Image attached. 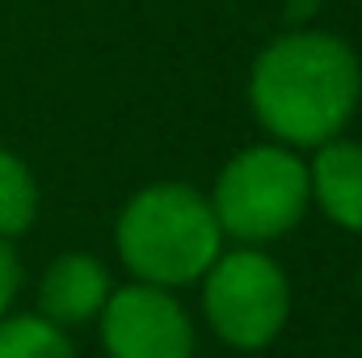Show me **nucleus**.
<instances>
[{
	"mask_svg": "<svg viewBox=\"0 0 362 358\" xmlns=\"http://www.w3.org/2000/svg\"><path fill=\"white\" fill-rule=\"evenodd\" d=\"M362 101V64L337 34L295 25L274 38L249 72V105L286 148L337 139Z\"/></svg>",
	"mask_w": 362,
	"mask_h": 358,
	"instance_id": "1",
	"label": "nucleus"
},
{
	"mask_svg": "<svg viewBox=\"0 0 362 358\" xmlns=\"http://www.w3.org/2000/svg\"><path fill=\"white\" fill-rule=\"evenodd\" d=\"M118 258L135 282L189 287L223 253V228L211 211V198L181 181H156L127 198L114 224Z\"/></svg>",
	"mask_w": 362,
	"mask_h": 358,
	"instance_id": "2",
	"label": "nucleus"
},
{
	"mask_svg": "<svg viewBox=\"0 0 362 358\" xmlns=\"http://www.w3.org/2000/svg\"><path fill=\"white\" fill-rule=\"evenodd\" d=\"M312 207L308 165L286 144H253L236 152L215 181L211 211L223 236L240 245H266L286 236Z\"/></svg>",
	"mask_w": 362,
	"mask_h": 358,
	"instance_id": "3",
	"label": "nucleus"
},
{
	"mask_svg": "<svg viewBox=\"0 0 362 358\" xmlns=\"http://www.w3.org/2000/svg\"><path fill=\"white\" fill-rule=\"evenodd\" d=\"M202 282V316L232 350H266L291 316V282L266 249L219 253Z\"/></svg>",
	"mask_w": 362,
	"mask_h": 358,
	"instance_id": "4",
	"label": "nucleus"
},
{
	"mask_svg": "<svg viewBox=\"0 0 362 358\" xmlns=\"http://www.w3.org/2000/svg\"><path fill=\"white\" fill-rule=\"evenodd\" d=\"M97 325L110 358H194V321L165 287H114Z\"/></svg>",
	"mask_w": 362,
	"mask_h": 358,
	"instance_id": "5",
	"label": "nucleus"
},
{
	"mask_svg": "<svg viewBox=\"0 0 362 358\" xmlns=\"http://www.w3.org/2000/svg\"><path fill=\"white\" fill-rule=\"evenodd\" d=\"M110 291L114 282L105 262H97L93 253H64L47 266L38 282V308L55 325H85V321H97Z\"/></svg>",
	"mask_w": 362,
	"mask_h": 358,
	"instance_id": "6",
	"label": "nucleus"
},
{
	"mask_svg": "<svg viewBox=\"0 0 362 358\" xmlns=\"http://www.w3.org/2000/svg\"><path fill=\"white\" fill-rule=\"evenodd\" d=\"M308 185L316 207L346 232H362V144L329 139L308 165Z\"/></svg>",
	"mask_w": 362,
	"mask_h": 358,
	"instance_id": "7",
	"label": "nucleus"
},
{
	"mask_svg": "<svg viewBox=\"0 0 362 358\" xmlns=\"http://www.w3.org/2000/svg\"><path fill=\"white\" fill-rule=\"evenodd\" d=\"M38 219V181L21 156L0 148V236L13 241Z\"/></svg>",
	"mask_w": 362,
	"mask_h": 358,
	"instance_id": "8",
	"label": "nucleus"
},
{
	"mask_svg": "<svg viewBox=\"0 0 362 358\" xmlns=\"http://www.w3.org/2000/svg\"><path fill=\"white\" fill-rule=\"evenodd\" d=\"M0 358H76L64 325L38 316H0Z\"/></svg>",
	"mask_w": 362,
	"mask_h": 358,
	"instance_id": "9",
	"label": "nucleus"
},
{
	"mask_svg": "<svg viewBox=\"0 0 362 358\" xmlns=\"http://www.w3.org/2000/svg\"><path fill=\"white\" fill-rule=\"evenodd\" d=\"M17 287H21V262H17L13 245L0 236V316H8V304H13Z\"/></svg>",
	"mask_w": 362,
	"mask_h": 358,
	"instance_id": "10",
	"label": "nucleus"
},
{
	"mask_svg": "<svg viewBox=\"0 0 362 358\" xmlns=\"http://www.w3.org/2000/svg\"><path fill=\"white\" fill-rule=\"evenodd\" d=\"M320 4H325V0H286V21H291V25H308V21L320 13Z\"/></svg>",
	"mask_w": 362,
	"mask_h": 358,
	"instance_id": "11",
	"label": "nucleus"
},
{
	"mask_svg": "<svg viewBox=\"0 0 362 358\" xmlns=\"http://www.w3.org/2000/svg\"><path fill=\"white\" fill-rule=\"evenodd\" d=\"M358 295H362V274H358Z\"/></svg>",
	"mask_w": 362,
	"mask_h": 358,
	"instance_id": "12",
	"label": "nucleus"
}]
</instances>
